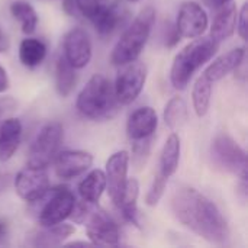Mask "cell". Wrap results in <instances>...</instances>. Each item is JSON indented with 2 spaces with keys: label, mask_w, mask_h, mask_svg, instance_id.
I'll return each mask as SVG.
<instances>
[{
  "label": "cell",
  "mask_w": 248,
  "mask_h": 248,
  "mask_svg": "<svg viewBox=\"0 0 248 248\" xmlns=\"http://www.w3.org/2000/svg\"><path fill=\"white\" fill-rule=\"evenodd\" d=\"M209 19L205 9L198 1H185L177 13L176 29L180 38L193 39L205 33L208 29Z\"/></svg>",
  "instance_id": "cell-11"
},
{
  "label": "cell",
  "mask_w": 248,
  "mask_h": 248,
  "mask_svg": "<svg viewBox=\"0 0 248 248\" xmlns=\"http://www.w3.org/2000/svg\"><path fill=\"white\" fill-rule=\"evenodd\" d=\"M10 48V42L6 36V33L0 29V52H7Z\"/></svg>",
  "instance_id": "cell-37"
},
{
  "label": "cell",
  "mask_w": 248,
  "mask_h": 248,
  "mask_svg": "<svg viewBox=\"0 0 248 248\" xmlns=\"http://www.w3.org/2000/svg\"><path fill=\"white\" fill-rule=\"evenodd\" d=\"M93 164V155L81 150L61 151L54 158L55 174L62 180H71L86 173Z\"/></svg>",
  "instance_id": "cell-13"
},
{
  "label": "cell",
  "mask_w": 248,
  "mask_h": 248,
  "mask_svg": "<svg viewBox=\"0 0 248 248\" xmlns=\"http://www.w3.org/2000/svg\"><path fill=\"white\" fill-rule=\"evenodd\" d=\"M129 153L122 150L113 153L106 161V189L113 203L118 202L124 186L128 180V169H129Z\"/></svg>",
  "instance_id": "cell-14"
},
{
  "label": "cell",
  "mask_w": 248,
  "mask_h": 248,
  "mask_svg": "<svg viewBox=\"0 0 248 248\" xmlns=\"http://www.w3.org/2000/svg\"><path fill=\"white\" fill-rule=\"evenodd\" d=\"M49 189V177L46 169L26 166L15 177V190L20 199L28 203L36 202Z\"/></svg>",
  "instance_id": "cell-10"
},
{
  "label": "cell",
  "mask_w": 248,
  "mask_h": 248,
  "mask_svg": "<svg viewBox=\"0 0 248 248\" xmlns=\"http://www.w3.org/2000/svg\"><path fill=\"white\" fill-rule=\"evenodd\" d=\"M230 1H232V0H203V3L206 6L212 7V9H219V7H222L224 4H227Z\"/></svg>",
  "instance_id": "cell-38"
},
{
  "label": "cell",
  "mask_w": 248,
  "mask_h": 248,
  "mask_svg": "<svg viewBox=\"0 0 248 248\" xmlns=\"http://www.w3.org/2000/svg\"><path fill=\"white\" fill-rule=\"evenodd\" d=\"M78 113L92 121H105L116 115L119 102L112 81L103 74H94L77 96Z\"/></svg>",
  "instance_id": "cell-2"
},
{
  "label": "cell",
  "mask_w": 248,
  "mask_h": 248,
  "mask_svg": "<svg viewBox=\"0 0 248 248\" xmlns=\"http://www.w3.org/2000/svg\"><path fill=\"white\" fill-rule=\"evenodd\" d=\"M174 218L189 231L211 244H225L230 227L218 206L195 187H180L170 202Z\"/></svg>",
  "instance_id": "cell-1"
},
{
  "label": "cell",
  "mask_w": 248,
  "mask_h": 248,
  "mask_svg": "<svg viewBox=\"0 0 248 248\" xmlns=\"http://www.w3.org/2000/svg\"><path fill=\"white\" fill-rule=\"evenodd\" d=\"M219 44L211 36H198L193 38L179 54L174 57L170 68V81L171 86L177 90H185L190 83L193 74L206 62H209L217 54Z\"/></svg>",
  "instance_id": "cell-3"
},
{
  "label": "cell",
  "mask_w": 248,
  "mask_h": 248,
  "mask_svg": "<svg viewBox=\"0 0 248 248\" xmlns=\"http://www.w3.org/2000/svg\"><path fill=\"white\" fill-rule=\"evenodd\" d=\"M106 3L108 0H76V7L80 15L92 20Z\"/></svg>",
  "instance_id": "cell-31"
},
{
  "label": "cell",
  "mask_w": 248,
  "mask_h": 248,
  "mask_svg": "<svg viewBox=\"0 0 248 248\" xmlns=\"http://www.w3.org/2000/svg\"><path fill=\"white\" fill-rule=\"evenodd\" d=\"M22 140V124L17 118L0 121V161H9L19 148Z\"/></svg>",
  "instance_id": "cell-20"
},
{
  "label": "cell",
  "mask_w": 248,
  "mask_h": 248,
  "mask_svg": "<svg viewBox=\"0 0 248 248\" xmlns=\"http://www.w3.org/2000/svg\"><path fill=\"white\" fill-rule=\"evenodd\" d=\"M180 153H182L180 137L176 132H173V134L169 135V138L166 140V142L163 145L161 155H160V169H158V171H161L164 176H167L170 179L179 169Z\"/></svg>",
  "instance_id": "cell-23"
},
{
  "label": "cell",
  "mask_w": 248,
  "mask_h": 248,
  "mask_svg": "<svg viewBox=\"0 0 248 248\" xmlns=\"http://www.w3.org/2000/svg\"><path fill=\"white\" fill-rule=\"evenodd\" d=\"M64 57L77 70L84 68L93 54L92 41L87 32L81 28H73L64 35Z\"/></svg>",
  "instance_id": "cell-12"
},
{
  "label": "cell",
  "mask_w": 248,
  "mask_h": 248,
  "mask_svg": "<svg viewBox=\"0 0 248 248\" xmlns=\"http://www.w3.org/2000/svg\"><path fill=\"white\" fill-rule=\"evenodd\" d=\"M10 86V80L7 76V71L0 65V93H4Z\"/></svg>",
  "instance_id": "cell-35"
},
{
  "label": "cell",
  "mask_w": 248,
  "mask_h": 248,
  "mask_svg": "<svg viewBox=\"0 0 248 248\" xmlns=\"http://www.w3.org/2000/svg\"><path fill=\"white\" fill-rule=\"evenodd\" d=\"M10 13L12 16L20 23L22 32L26 35H31L35 32L38 26V13L33 9V6L23 0H16L10 4Z\"/></svg>",
  "instance_id": "cell-27"
},
{
  "label": "cell",
  "mask_w": 248,
  "mask_h": 248,
  "mask_svg": "<svg viewBox=\"0 0 248 248\" xmlns=\"http://www.w3.org/2000/svg\"><path fill=\"white\" fill-rule=\"evenodd\" d=\"M46 57V45L38 38H26L19 45V60L28 68L38 67Z\"/></svg>",
  "instance_id": "cell-25"
},
{
  "label": "cell",
  "mask_w": 248,
  "mask_h": 248,
  "mask_svg": "<svg viewBox=\"0 0 248 248\" xmlns=\"http://www.w3.org/2000/svg\"><path fill=\"white\" fill-rule=\"evenodd\" d=\"M62 140L64 128L60 122H49L44 125L29 147L26 166L46 169L58 154Z\"/></svg>",
  "instance_id": "cell-5"
},
{
  "label": "cell",
  "mask_w": 248,
  "mask_h": 248,
  "mask_svg": "<svg viewBox=\"0 0 248 248\" xmlns=\"http://www.w3.org/2000/svg\"><path fill=\"white\" fill-rule=\"evenodd\" d=\"M167 182H169V177L164 176L161 171H157V174L154 176V180L147 192V196H145V203L148 206H155L161 201L166 186H167Z\"/></svg>",
  "instance_id": "cell-30"
},
{
  "label": "cell",
  "mask_w": 248,
  "mask_h": 248,
  "mask_svg": "<svg viewBox=\"0 0 248 248\" xmlns=\"http://www.w3.org/2000/svg\"><path fill=\"white\" fill-rule=\"evenodd\" d=\"M62 9L67 15L74 16L77 13V7H76V0H62Z\"/></svg>",
  "instance_id": "cell-36"
},
{
  "label": "cell",
  "mask_w": 248,
  "mask_h": 248,
  "mask_svg": "<svg viewBox=\"0 0 248 248\" xmlns=\"http://www.w3.org/2000/svg\"><path fill=\"white\" fill-rule=\"evenodd\" d=\"M129 15L131 12L124 1H113L110 4L106 3L92 19V23L94 25L99 35L109 36L126 23Z\"/></svg>",
  "instance_id": "cell-15"
},
{
  "label": "cell",
  "mask_w": 248,
  "mask_h": 248,
  "mask_svg": "<svg viewBox=\"0 0 248 248\" xmlns=\"http://www.w3.org/2000/svg\"><path fill=\"white\" fill-rule=\"evenodd\" d=\"M211 97H212V81H209L202 74L201 77H198L192 89V102L198 118H203L208 113L211 106Z\"/></svg>",
  "instance_id": "cell-26"
},
{
  "label": "cell",
  "mask_w": 248,
  "mask_h": 248,
  "mask_svg": "<svg viewBox=\"0 0 248 248\" xmlns=\"http://www.w3.org/2000/svg\"><path fill=\"white\" fill-rule=\"evenodd\" d=\"M157 126H158L157 112L150 106H144V108H138L129 115L126 122V134L131 141H137V140L153 137Z\"/></svg>",
  "instance_id": "cell-16"
},
{
  "label": "cell",
  "mask_w": 248,
  "mask_h": 248,
  "mask_svg": "<svg viewBox=\"0 0 248 248\" xmlns=\"http://www.w3.org/2000/svg\"><path fill=\"white\" fill-rule=\"evenodd\" d=\"M163 118H164V124L171 131L180 129L187 122V105H186V102L179 96L171 97L164 108Z\"/></svg>",
  "instance_id": "cell-28"
},
{
  "label": "cell",
  "mask_w": 248,
  "mask_h": 248,
  "mask_svg": "<svg viewBox=\"0 0 248 248\" xmlns=\"http://www.w3.org/2000/svg\"><path fill=\"white\" fill-rule=\"evenodd\" d=\"M211 158L218 169L240 179L247 177V154L231 135L222 132L214 138Z\"/></svg>",
  "instance_id": "cell-6"
},
{
  "label": "cell",
  "mask_w": 248,
  "mask_h": 248,
  "mask_svg": "<svg viewBox=\"0 0 248 248\" xmlns=\"http://www.w3.org/2000/svg\"><path fill=\"white\" fill-rule=\"evenodd\" d=\"M248 3H244L241 6V9L238 10V15H237V32L240 35V38L243 41H247V32H248Z\"/></svg>",
  "instance_id": "cell-32"
},
{
  "label": "cell",
  "mask_w": 248,
  "mask_h": 248,
  "mask_svg": "<svg viewBox=\"0 0 248 248\" xmlns=\"http://www.w3.org/2000/svg\"><path fill=\"white\" fill-rule=\"evenodd\" d=\"M74 232L76 228L64 222L49 227H41L39 230L29 234V237L26 238V244L31 247H60Z\"/></svg>",
  "instance_id": "cell-17"
},
{
  "label": "cell",
  "mask_w": 248,
  "mask_h": 248,
  "mask_svg": "<svg viewBox=\"0 0 248 248\" xmlns=\"http://www.w3.org/2000/svg\"><path fill=\"white\" fill-rule=\"evenodd\" d=\"M106 190V176L100 169L92 170L78 185L80 198L89 203L97 205L103 192Z\"/></svg>",
  "instance_id": "cell-22"
},
{
  "label": "cell",
  "mask_w": 248,
  "mask_h": 248,
  "mask_svg": "<svg viewBox=\"0 0 248 248\" xmlns=\"http://www.w3.org/2000/svg\"><path fill=\"white\" fill-rule=\"evenodd\" d=\"M244 58H246V48H243V46L234 48V49L228 51L227 54L214 60V62H211L206 67V70L203 71V76L212 83L219 81L224 77H227L228 74H231L232 71L238 70L244 61Z\"/></svg>",
  "instance_id": "cell-18"
},
{
  "label": "cell",
  "mask_w": 248,
  "mask_h": 248,
  "mask_svg": "<svg viewBox=\"0 0 248 248\" xmlns=\"http://www.w3.org/2000/svg\"><path fill=\"white\" fill-rule=\"evenodd\" d=\"M39 199L44 201L38 212V222L41 227H49L64 222L67 218H70V214L76 203V196L67 186L48 189L45 195Z\"/></svg>",
  "instance_id": "cell-7"
},
{
  "label": "cell",
  "mask_w": 248,
  "mask_h": 248,
  "mask_svg": "<svg viewBox=\"0 0 248 248\" xmlns=\"http://www.w3.org/2000/svg\"><path fill=\"white\" fill-rule=\"evenodd\" d=\"M86 234L93 246L113 247L119 244V228L113 218L97 205H93L89 217L84 221Z\"/></svg>",
  "instance_id": "cell-9"
},
{
  "label": "cell",
  "mask_w": 248,
  "mask_h": 248,
  "mask_svg": "<svg viewBox=\"0 0 248 248\" xmlns=\"http://www.w3.org/2000/svg\"><path fill=\"white\" fill-rule=\"evenodd\" d=\"M138 196H140V183L137 179H128L124 190L115 203V206L119 209L122 218L132 224L134 227H140L138 221Z\"/></svg>",
  "instance_id": "cell-21"
},
{
  "label": "cell",
  "mask_w": 248,
  "mask_h": 248,
  "mask_svg": "<svg viewBox=\"0 0 248 248\" xmlns=\"http://www.w3.org/2000/svg\"><path fill=\"white\" fill-rule=\"evenodd\" d=\"M151 147H153V137L137 140L132 144V164L135 166L137 170L142 169L151 154Z\"/></svg>",
  "instance_id": "cell-29"
},
{
  "label": "cell",
  "mask_w": 248,
  "mask_h": 248,
  "mask_svg": "<svg viewBox=\"0 0 248 248\" xmlns=\"http://www.w3.org/2000/svg\"><path fill=\"white\" fill-rule=\"evenodd\" d=\"M154 23L155 9L153 6L144 7L138 13V16H135L132 23L125 29L121 39L113 46L110 54V62L113 65H124L126 62L138 60L151 35Z\"/></svg>",
  "instance_id": "cell-4"
},
{
  "label": "cell",
  "mask_w": 248,
  "mask_h": 248,
  "mask_svg": "<svg viewBox=\"0 0 248 248\" xmlns=\"http://www.w3.org/2000/svg\"><path fill=\"white\" fill-rule=\"evenodd\" d=\"M76 68L67 61L64 55H60L55 61V90L60 97H67L71 94L76 86Z\"/></svg>",
  "instance_id": "cell-24"
},
{
  "label": "cell",
  "mask_w": 248,
  "mask_h": 248,
  "mask_svg": "<svg viewBox=\"0 0 248 248\" xmlns=\"http://www.w3.org/2000/svg\"><path fill=\"white\" fill-rule=\"evenodd\" d=\"M9 235H10V224L7 219L0 218V246L7 244Z\"/></svg>",
  "instance_id": "cell-34"
},
{
  "label": "cell",
  "mask_w": 248,
  "mask_h": 248,
  "mask_svg": "<svg viewBox=\"0 0 248 248\" xmlns=\"http://www.w3.org/2000/svg\"><path fill=\"white\" fill-rule=\"evenodd\" d=\"M67 247H76V246H83V247H86V246H93L92 243H86V241H73V243H68V244H65Z\"/></svg>",
  "instance_id": "cell-39"
},
{
  "label": "cell",
  "mask_w": 248,
  "mask_h": 248,
  "mask_svg": "<svg viewBox=\"0 0 248 248\" xmlns=\"http://www.w3.org/2000/svg\"><path fill=\"white\" fill-rule=\"evenodd\" d=\"M218 13L212 22L211 26V32L209 36L217 41L218 44H221L222 41L231 38L235 32V26H237V15H238V9L232 1L224 4L222 7L217 9Z\"/></svg>",
  "instance_id": "cell-19"
},
{
  "label": "cell",
  "mask_w": 248,
  "mask_h": 248,
  "mask_svg": "<svg viewBox=\"0 0 248 248\" xmlns=\"http://www.w3.org/2000/svg\"><path fill=\"white\" fill-rule=\"evenodd\" d=\"M16 100L12 96H0V121L16 109Z\"/></svg>",
  "instance_id": "cell-33"
},
{
  "label": "cell",
  "mask_w": 248,
  "mask_h": 248,
  "mask_svg": "<svg viewBox=\"0 0 248 248\" xmlns=\"http://www.w3.org/2000/svg\"><path fill=\"white\" fill-rule=\"evenodd\" d=\"M115 87V96L119 105H131L141 94L147 81V67L144 62L134 60L124 65H119Z\"/></svg>",
  "instance_id": "cell-8"
},
{
  "label": "cell",
  "mask_w": 248,
  "mask_h": 248,
  "mask_svg": "<svg viewBox=\"0 0 248 248\" xmlns=\"http://www.w3.org/2000/svg\"><path fill=\"white\" fill-rule=\"evenodd\" d=\"M125 1H131V3H135V1H138V0H125Z\"/></svg>",
  "instance_id": "cell-40"
}]
</instances>
